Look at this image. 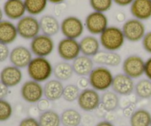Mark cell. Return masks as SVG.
Returning <instances> with one entry per match:
<instances>
[{
	"label": "cell",
	"instance_id": "cell-24",
	"mask_svg": "<svg viewBox=\"0 0 151 126\" xmlns=\"http://www.w3.org/2000/svg\"><path fill=\"white\" fill-rule=\"evenodd\" d=\"M74 73L72 65L69 62L62 60L53 66V75L55 79L60 81H69Z\"/></svg>",
	"mask_w": 151,
	"mask_h": 126
},
{
	"label": "cell",
	"instance_id": "cell-21",
	"mask_svg": "<svg viewBox=\"0 0 151 126\" xmlns=\"http://www.w3.org/2000/svg\"><path fill=\"white\" fill-rule=\"evenodd\" d=\"M81 54L93 58L100 51V40L95 35H88L83 37L79 41Z\"/></svg>",
	"mask_w": 151,
	"mask_h": 126
},
{
	"label": "cell",
	"instance_id": "cell-47",
	"mask_svg": "<svg viewBox=\"0 0 151 126\" xmlns=\"http://www.w3.org/2000/svg\"><path fill=\"white\" fill-rule=\"evenodd\" d=\"M79 126H80V125H79Z\"/></svg>",
	"mask_w": 151,
	"mask_h": 126
},
{
	"label": "cell",
	"instance_id": "cell-40",
	"mask_svg": "<svg viewBox=\"0 0 151 126\" xmlns=\"http://www.w3.org/2000/svg\"><path fill=\"white\" fill-rule=\"evenodd\" d=\"M145 75L147 79L151 81V57L145 60Z\"/></svg>",
	"mask_w": 151,
	"mask_h": 126
},
{
	"label": "cell",
	"instance_id": "cell-7",
	"mask_svg": "<svg viewBox=\"0 0 151 126\" xmlns=\"http://www.w3.org/2000/svg\"><path fill=\"white\" fill-rule=\"evenodd\" d=\"M122 32L127 41L132 43L142 41L146 34V27L142 21L133 18L128 19L122 25Z\"/></svg>",
	"mask_w": 151,
	"mask_h": 126
},
{
	"label": "cell",
	"instance_id": "cell-30",
	"mask_svg": "<svg viewBox=\"0 0 151 126\" xmlns=\"http://www.w3.org/2000/svg\"><path fill=\"white\" fill-rule=\"evenodd\" d=\"M137 97L142 99H149L151 97V81L147 78L139 80L135 84L134 89Z\"/></svg>",
	"mask_w": 151,
	"mask_h": 126
},
{
	"label": "cell",
	"instance_id": "cell-35",
	"mask_svg": "<svg viewBox=\"0 0 151 126\" xmlns=\"http://www.w3.org/2000/svg\"><path fill=\"white\" fill-rule=\"evenodd\" d=\"M142 44L143 49L147 53L151 55V31L146 32L143 39L142 40Z\"/></svg>",
	"mask_w": 151,
	"mask_h": 126
},
{
	"label": "cell",
	"instance_id": "cell-3",
	"mask_svg": "<svg viewBox=\"0 0 151 126\" xmlns=\"http://www.w3.org/2000/svg\"><path fill=\"white\" fill-rule=\"evenodd\" d=\"M114 77V75L109 67L97 66L94 68L88 78L91 88L104 92L111 88Z\"/></svg>",
	"mask_w": 151,
	"mask_h": 126
},
{
	"label": "cell",
	"instance_id": "cell-11",
	"mask_svg": "<svg viewBox=\"0 0 151 126\" xmlns=\"http://www.w3.org/2000/svg\"><path fill=\"white\" fill-rule=\"evenodd\" d=\"M20 94L25 102L31 104L39 102L44 96V86L33 80L25 81L21 86Z\"/></svg>",
	"mask_w": 151,
	"mask_h": 126
},
{
	"label": "cell",
	"instance_id": "cell-12",
	"mask_svg": "<svg viewBox=\"0 0 151 126\" xmlns=\"http://www.w3.org/2000/svg\"><path fill=\"white\" fill-rule=\"evenodd\" d=\"M77 102L81 110L91 112L97 110L100 106L101 96L99 91L92 88H88L81 90Z\"/></svg>",
	"mask_w": 151,
	"mask_h": 126
},
{
	"label": "cell",
	"instance_id": "cell-2",
	"mask_svg": "<svg viewBox=\"0 0 151 126\" xmlns=\"http://www.w3.org/2000/svg\"><path fill=\"white\" fill-rule=\"evenodd\" d=\"M100 42L105 50L117 52L124 46L125 38L122 28L109 26L100 35Z\"/></svg>",
	"mask_w": 151,
	"mask_h": 126
},
{
	"label": "cell",
	"instance_id": "cell-18",
	"mask_svg": "<svg viewBox=\"0 0 151 126\" xmlns=\"http://www.w3.org/2000/svg\"><path fill=\"white\" fill-rule=\"evenodd\" d=\"M133 17L140 21L148 20L151 18L150 0H134L130 5Z\"/></svg>",
	"mask_w": 151,
	"mask_h": 126
},
{
	"label": "cell",
	"instance_id": "cell-26",
	"mask_svg": "<svg viewBox=\"0 0 151 126\" xmlns=\"http://www.w3.org/2000/svg\"><path fill=\"white\" fill-rule=\"evenodd\" d=\"M131 126H150L151 114L145 109H139L134 111L130 117Z\"/></svg>",
	"mask_w": 151,
	"mask_h": 126
},
{
	"label": "cell",
	"instance_id": "cell-42",
	"mask_svg": "<svg viewBox=\"0 0 151 126\" xmlns=\"http://www.w3.org/2000/svg\"><path fill=\"white\" fill-rule=\"evenodd\" d=\"M95 126H114L111 122L108 120H103L99 122Z\"/></svg>",
	"mask_w": 151,
	"mask_h": 126
},
{
	"label": "cell",
	"instance_id": "cell-17",
	"mask_svg": "<svg viewBox=\"0 0 151 126\" xmlns=\"http://www.w3.org/2000/svg\"><path fill=\"white\" fill-rule=\"evenodd\" d=\"M94 63L106 67H116L122 63V57L117 52L100 50L92 58Z\"/></svg>",
	"mask_w": 151,
	"mask_h": 126
},
{
	"label": "cell",
	"instance_id": "cell-28",
	"mask_svg": "<svg viewBox=\"0 0 151 126\" xmlns=\"http://www.w3.org/2000/svg\"><path fill=\"white\" fill-rule=\"evenodd\" d=\"M27 13L36 16L44 13L48 5V0H24Z\"/></svg>",
	"mask_w": 151,
	"mask_h": 126
},
{
	"label": "cell",
	"instance_id": "cell-39",
	"mask_svg": "<svg viewBox=\"0 0 151 126\" xmlns=\"http://www.w3.org/2000/svg\"><path fill=\"white\" fill-rule=\"evenodd\" d=\"M10 92V88L0 81V100L5 99Z\"/></svg>",
	"mask_w": 151,
	"mask_h": 126
},
{
	"label": "cell",
	"instance_id": "cell-20",
	"mask_svg": "<svg viewBox=\"0 0 151 126\" xmlns=\"http://www.w3.org/2000/svg\"><path fill=\"white\" fill-rule=\"evenodd\" d=\"M63 86L62 81L57 79H50L44 85V96L50 102L57 101L63 97Z\"/></svg>",
	"mask_w": 151,
	"mask_h": 126
},
{
	"label": "cell",
	"instance_id": "cell-37",
	"mask_svg": "<svg viewBox=\"0 0 151 126\" xmlns=\"http://www.w3.org/2000/svg\"><path fill=\"white\" fill-rule=\"evenodd\" d=\"M50 101L47 98H42L39 102L37 103V109L41 112L50 110Z\"/></svg>",
	"mask_w": 151,
	"mask_h": 126
},
{
	"label": "cell",
	"instance_id": "cell-8",
	"mask_svg": "<svg viewBox=\"0 0 151 126\" xmlns=\"http://www.w3.org/2000/svg\"><path fill=\"white\" fill-rule=\"evenodd\" d=\"M145 60L138 55H131L122 63L123 73L132 79H139L145 75Z\"/></svg>",
	"mask_w": 151,
	"mask_h": 126
},
{
	"label": "cell",
	"instance_id": "cell-22",
	"mask_svg": "<svg viewBox=\"0 0 151 126\" xmlns=\"http://www.w3.org/2000/svg\"><path fill=\"white\" fill-rule=\"evenodd\" d=\"M18 36L16 24L10 20H2L0 22V43L9 45L13 44Z\"/></svg>",
	"mask_w": 151,
	"mask_h": 126
},
{
	"label": "cell",
	"instance_id": "cell-29",
	"mask_svg": "<svg viewBox=\"0 0 151 126\" xmlns=\"http://www.w3.org/2000/svg\"><path fill=\"white\" fill-rule=\"evenodd\" d=\"M38 122L40 126H60L61 124L60 115L55 111L50 109L41 112L38 117Z\"/></svg>",
	"mask_w": 151,
	"mask_h": 126
},
{
	"label": "cell",
	"instance_id": "cell-34",
	"mask_svg": "<svg viewBox=\"0 0 151 126\" xmlns=\"http://www.w3.org/2000/svg\"><path fill=\"white\" fill-rule=\"evenodd\" d=\"M10 50L8 45L0 43V63L4 62L9 59L10 57Z\"/></svg>",
	"mask_w": 151,
	"mask_h": 126
},
{
	"label": "cell",
	"instance_id": "cell-38",
	"mask_svg": "<svg viewBox=\"0 0 151 126\" xmlns=\"http://www.w3.org/2000/svg\"><path fill=\"white\" fill-rule=\"evenodd\" d=\"M77 86L79 87L80 89L83 90L88 88V86H90L89 81H88V77H80L77 81Z\"/></svg>",
	"mask_w": 151,
	"mask_h": 126
},
{
	"label": "cell",
	"instance_id": "cell-19",
	"mask_svg": "<svg viewBox=\"0 0 151 126\" xmlns=\"http://www.w3.org/2000/svg\"><path fill=\"white\" fill-rule=\"evenodd\" d=\"M94 62L92 58L81 54L72 61L74 72L79 77H88L94 69Z\"/></svg>",
	"mask_w": 151,
	"mask_h": 126
},
{
	"label": "cell",
	"instance_id": "cell-4",
	"mask_svg": "<svg viewBox=\"0 0 151 126\" xmlns=\"http://www.w3.org/2000/svg\"><path fill=\"white\" fill-rule=\"evenodd\" d=\"M19 36L25 40H32L41 32L39 20L35 16L25 15L16 24Z\"/></svg>",
	"mask_w": 151,
	"mask_h": 126
},
{
	"label": "cell",
	"instance_id": "cell-10",
	"mask_svg": "<svg viewBox=\"0 0 151 126\" xmlns=\"http://www.w3.org/2000/svg\"><path fill=\"white\" fill-rule=\"evenodd\" d=\"M84 24L90 35H100L109 27V19L104 13L92 11L86 16Z\"/></svg>",
	"mask_w": 151,
	"mask_h": 126
},
{
	"label": "cell",
	"instance_id": "cell-45",
	"mask_svg": "<svg viewBox=\"0 0 151 126\" xmlns=\"http://www.w3.org/2000/svg\"><path fill=\"white\" fill-rule=\"evenodd\" d=\"M3 16H4V12L2 9L0 7V22L3 20Z\"/></svg>",
	"mask_w": 151,
	"mask_h": 126
},
{
	"label": "cell",
	"instance_id": "cell-41",
	"mask_svg": "<svg viewBox=\"0 0 151 126\" xmlns=\"http://www.w3.org/2000/svg\"><path fill=\"white\" fill-rule=\"evenodd\" d=\"M114 3L120 7H127L131 5L134 0H113Z\"/></svg>",
	"mask_w": 151,
	"mask_h": 126
},
{
	"label": "cell",
	"instance_id": "cell-5",
	"mask_svg": "<svg viewBox=\"0 0 151 126\" xmlns=\"http://www.w3.org/2000/svg\"><path fill=\"white\" fill-rule=\"evenodd\" d=\"M29 49L35 57L47 58L55 50V42L52 37L39 34L31 40Z\"/></svg>",
	"mask_w": 151,
	"mask_h": 126
},
{
	"label": "cell",
	"instance_id": "cell-13",
	"mask_svg": "<svg viewBox=\"0 0 151 126\" xmlns=\"http://www.w3.org/2000/svg\"><path fill=\"white\" fill-rule=\"evenodd\" d=\"M30 49L25 46H17L10 50L9 60L11 65L19 69L27 68L33 58Z\"/></svg>",
	"mask_w": 151,
	"mask_h": 126
},
{
	"label": "cell",
	"instance_id": "cell-25",
	"mask_svg": "<svg viewBox=\"0 0 151 126\" xmlns=\"http://www.w3.org/2000/svg\"><path fill=\"white\" fill-rule=\"evenodd\" d=\"M119 105V97L113 90H108L104 91L101 95L100 106L105 112H114Z\"/></svg>",
	"mask_w": 151,
	"mask_h": 126
},
{
	"label": "cell",
	"instance_id": "cell-15",
	"mask_svg": "<svg viewBox=\"0 0 151 126\" xmlns=\"http://www.w3.org/2000/svg\"><path fill=\"white\" fill-rule=\"evenodd\" d=\"M22 69L13 65L4 66L0 72V81L9 88L17 86L22 83Z\"/></svg>",
	"mask_w": 151,
	"mask_h": 126
},
{
	"label": "cell",
	"instance_id": "cell-23",
	"mask_svg": "<svg viewBox=\"0 0 151 126\" xmlns=\"http://www.w3.org/2000/svg\"><path fill=\"white\" fill-rule=\"evenodd\" d=\"M40 28L42 34L54 36L60 31V23L52 15H44L39 20Z\"/></svg>",
	"mask_w": 151,
	"mask_h": 126
},
{
	"label": "cell",
	"instance_id": "cell-27",
	"mask_svg": "<svg viewBox=\"0 0 151 126\" xmlns=\"http://www.w3.org/2000/svg\"><path fill=\"white\" fill-rule=\"evenodd\" d=\"M60 121L63 126H79L82 121V116L75 109H68L60 114Z\"/></svg>",
	"mask_w": 151,
	"mask_h": 126
},
{
	"label": "cell",
	"instance_id": "cell-48",
	"mask_svg": "<svg viewBox=\"0 0 151 126\" xmlns=\"http://www.w3.org/2000/svg\"><path fill=\"white\" fill-rule=\"evenodd\" d=\"M150 126H151V125H150Z\"/></svg>",
	"mask_w": 151,
	"mask_h": 126
},
{
	"label": "cell",
	"instance_id": "cell-6",
	"mask_svg": "<svg viewBox=\"0 0 151 126\" xmlns=\"http://www.w3.org/2000/svg\"><path fill=\"white\" fill-rule=\"evenodd\" d=\"M84 30V22L77 16H67L60 22V32L64 38L77 40L82 36Z\"/></svg>",
	"mask_w": 151,
	"mask_h": 126
},
{
	"label": "cell",
	"instance_id": "cell-32",
	"mask_svg": "<svg viewBox=\"0 0 151 126\" xmlns=\"http://www.w3.org/2000/svg\"><path fill=\"white\" fill-rule=\"evenodd\" d=\"M113 0H89V4L93 11L106 13L111 9Z\"/></svg>",
	"mask_w": 151,
	"mask_h": 126
},
{
	"label": "cell",
	"instance_id": "cell-16",
	"mask_svg": "<svg viewBox=\"0 0 151 126\" xmlns=\"http://www.w3.org/2000/svg\"><path fill=\"white\" fill-rule=\"evenodd\" d=\"M4 15L10 20H18L27 13L24 0H7L3 5Z\"/></svg>",
	"mask_w": 151,
	"mask_h": 126
},
{
	"label": "cell",
	"instance_id": "cell-14",
	"mask_svg": "<svg viewBox=\"0 0 151 126\" xmlns=\"http://www.w3.org/2000/svg\"><path fill=\"white\" fill-rule=\"evenodd\" d=\"M111 89L118 95L128 96L134 91L135 83L134 79L122 72L114 75Z\"/></svg>",
	"mask_w": 151,
	"mask_h": 126
},
{
	"label": "cell",
	"instance_id": "cell-9",
	"mask_svg": "<svg viewBox=\"0 0 151 126\" xmlns=\"http://www.w3.org/2000/svg\"><path fill=\"white\" fill-rule=\"evenodd\" d=\"M57 52L63 60L73 61L81 54L79 41L72 38H62L58 44Z\"/></svg>",
	"mask_w": 151,
	"mask_h": 126
},
{
	"label": "cell",
	"instance_id": "cell-44",
	"mask_svg": "<svg viewBox=\"0 0 151 126\" xmlns=\"http://www.w3.org/2000/svg\"><path fill=\"white\" fill-rule=\"evenodd\" d=\"M125 15H124V13H119V14L116 16V19H118V21L119 22H122V21L125 20Z\"/></svg>",
	"mask_w": 151,
	"mask_h": 126
},
{
	"label": "cell",
	"instance_id": "cell-43",
	"mask_svg": "<svg viewBox=\"0 0 151 126\" xmlns=\"http://www.w3.org/2000/svg\"><path fill=\"white\" fill-rule=\"evenodd\" d=\"M65 0H48L49 2L52 3V4H61V3L64 2Z\"/></svg>",
	"mask_w": 151,
	"mask_h": 126
},
{
	"label": "cell",
	"instance_id": "cell-1",
	"mask_svg": "<svg viewBox=\"0 0 151 126\" xmlns=\"http://www.w3.org/2000/svg\"><path fill=\"white\" fill-rule=\"evenodd\" d=\"M27 71L31 80L42 84L53 75V66L47 58L35 57L27 67Z\"/></svg>",
	"mask_w": 151,
	"mask_h": 126
},
{
	"label": "cell",
	"instance_id": "cell-33",
	"mask_svg": "<svg viewBox=\"0 0 151 126\" xmlns=\"http://www.w3.org/2000/svg\"><path fill=\"white\" fill-rule=\"evenodd\" d=\"M13 106L5 99L0 100V122H6L13 115Z\"/></svg>",
	"mask_w": 151,
	"mask_h": 126
},
{
	"label": "cell",
	"instance_id": "cell-36",
	"mask_svg": "<svg viewBox=\"0 0 151 126\" xmlns=\"http://www.w3.org/2000/svg\"><path fill=\"white\" fill-rule=\"evenodd\" d=\"M19 126H40V124L38 120L32 117H27L21 120Z\"/></svg>",
	"mask_w": 151,
	"mask_h": 126
},
{
	"label": "cell",
	"instance_id": "cell-46",
	"mask_svg": "<svg viewBox=\"0 0 151 126\" xmlns=\"http://www.w3.org/2000/svg\"><path fill=\"white\" fill-rule=\"evenodd\" d=\"M150 1H151V0H150Z\"/></svg>",
	"mask_w": 151,
	"mask_h": 126
},
{
	"label": "cell",
	"instance_id": "cell-31",
	"mask_svg": "<svg viewBox=\"0 0 151 126\" xmlns=\"http://www.w3.org/2000/svg\"><path fill=\"white\" fill-rule=\"evenodd\" d=\"M81 89L76 84H68L65 86L63 93V98L69 103L78 100L81 94Z\"/></svg>",
	"mask_w": 151,
	"mask_h": 126
}]
</instances>
